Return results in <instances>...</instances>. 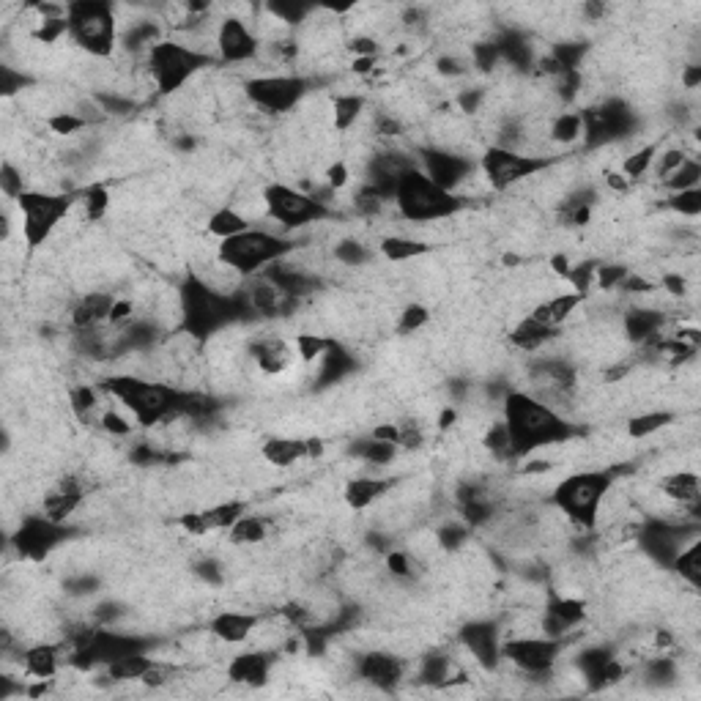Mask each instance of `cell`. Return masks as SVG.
I'll return each mask as SVG.
<instances>
[{
	"mask_svg": "<svg viewBox=\"0 0 701 701\" xmlns=\"http://www.w3.org/2000/svg\"><path fill=\"white\" fill-rule=\"evenodd\" d=\"M567 639H551L543 633L534 636H504L502 663H510L515 671L526 677H545L554 674L559 660L565 655Z\"/></svg>",
	"mask_w": 701,
	"mask_h": 701,
	"instance_id": "12",
	"label": "cell"
},
{
	"mask_svg": "<svg viewBox=\"0 0 701 701\" xmlns=\"http://www.w3.org/2000/svg\"><path fill=\"white\" fill-rule=\"evenodd\" d=\"M469 526L463 521H452V524H441L436 529V543L444 548V551H461L469 543Z\"/></svg>",
	"mask_w": 701,
	"mask_h": 701,
	"instance_id": "47",
	"label": "cell"
},
{
	"mask_svg": "<svg viewBox=\"0 0 701 701\" xmlns=\"http://www.w3.org/2000/svg\"><path fill=\"white\" fill-rule=\"evenodd\" d=\"M430 324V310L425 304H406L398 313V332L400 335H414L419 329Z\"/></svg>",
	"mask_w": 701,
	"mask_h": 701,
	"instance_id": "46",
	"label": "cell"
},
{
	"mask_svg": "<svg viewBox=\"0 0 701 701\" xmlns=\"http://www.w3.org/2000/svg\"><path fill=\"white\" fill-rule=\"evenodd\" d=\"M680 83L685 91H696V88H699L701 85V66L699 63H688V66H682Z\"/></svg>",
	"mask_w": 701,
	"mask_h": 701,
	"instance_id": "51",
	"label": "cell"
},
{
	"mask_svg": "<svg viewBox=\"0 0 701 701\" xmlns=\"http://www.w3.org/2000/svg\"><path fill=\"white\" fill-rule=\"evenodd\" d=\"M261 622V614H250V611H220L209 622V636H214L220 644L236 647V644L252 641Z\"/></svg>",
	"mask_w": 701,
	"mask_h": 701,
	"instance_id": "22",
	"label": "cell"
},
{
	"mask_svg": "<svg viewBox=\"0 0 701 701\" xmlns=\"http://www.w3.org/2000/svg\"><path fill=\"white\" fill-rule=\"evenodd\" d=\"M44 126L53 132V135L58 137H74L77 132H85V129H91V126L85 124L83 118L74 116L72 110H61V113H50V116L44 118Z\"/></svg>",
	"mask_w": 701,
	"mask_h": 701,
	"instance_id": "43",
	"label": "cell"
},
{
	"mask_svg": "<svg viewBox=\"0 0 701 701\" xmlns=\"http://www.w3.org/2000/svg\"><path fill=\"white\" fill-rule=\"evenodd\" d=\"M417 159L419 170H422L436 187L447 189L452 195H458L463 189V184L477 173V162H474L469 154L455 151V148H425V151H419Z\"/></svg>",
	"mask_w": 701,
	"mask_h": 701,
	"instance_id": "14",
	"label": "cell"
},
{
	"mask_svg": "<svg viewBox=\"0 0 701 701\" xmlns=\"http://www.w3.org/2000/svg\"><path fill=\"white\" fill-rule=\"evenodd\" d=\"M263 39L252 31L244 17L228 14L220 20L217 31V61L225 63H255L261 55Z\"/></svg>",
	"mask_w": 701,
	"mask_h": 701,
	"instance_id": "16",
	"label": "cell"
},
{
	"mask_svg": "<svg viewBox=\"0 0 701 701\" xmlns=\"http://www.w3.org/2000/svg\"><path fill=\"white\" fill-rule=\"evenodd\" d=\"M324 444L318 439H293V436H269L261 444V458L272 469H293L296 463L318 458Z\"/></svg>",
	"mask_w": 701,
	"mask_h": 701,
	"instance_id": "19",
	"label": "cell"
},
{
	"mask_svg": "<svg viewBox=\"0 0 701 701\" xmlns=\"http://www.w3.org/2000/svg\"><path fill=\"white\" fill-rule=\"evenodd\" d=\"M116 302L118 296L110 291L83 293V296L69 307V324H72L74 332H83V329H94V326L107 324L110 315H113Z\"/></svg>",
	"mask_w": 701,
	"mask_h": 701,
	"instance_id": "21",
	"label": "cell"
},
{
	"mask_svg": "<svg viewBox=\"0 0 701 701\" xmlns=\"http://www.w3.org/2000/svg\"><path fill=\"white\" fill-rule=\"evenodd\" d=\"M502 414L504 425L510 430L515 461L548 447L570 444L578 436V428L570 419L521 389H510L502 403Z\"/></svg>",
	"mask_w": 701,
	"mask_h": 701,
	"instance_id": "1",
	"label": "cell"
},
{
	"mask_svg": "<svg viewBox=\"0 0 701 701\" xmlns=\"http://www.w3.org/2000/svg\"><path fill=\"white\" fill-rule=\"evenodd\" d=\"M14 206L20 214V236L25 239L28 252H33L58 233L77 206V195L58 189H28L14 200Z\"/></svg>",
	"mask_w": 701,
	"mask_h": 701,
	"instance_id": "4",
	"label": "cell"
},
{
	"mask_svg": "<svg viewBox=\"0 0 701 701\" xmlns=\"http://www.w3.org/2000/svg\"><path fill=\"white\" fill-rule=\"evenodd\" d=\"M0 74H3V85H0V88H3V96H6V99L22 94L25 85H31V77H25L22 72H14V66H9V63H3Z\"/></svg>",
	"mask_w": 701,
	"mask_h": 701,
	"instance_id": "49",
	"label": "cell"
},
{
	"mask_svg": "<svg viewBox=\"0 0 701 701\" xmlns=\"http://www.w3.org/2000/svg\"><path fill=\"white\" fill-rule=\"evenodd\" d=\"M263 11L272 17V20H277L283 28H296V25H302L307 17H310V6H304V3H266L263 6Z\"/></svg>",
	"mask_w": 701,
	"mask_h": 701,
	"instance_id": "40",
	"label": "cell"
},
{
	"mask_svg": "<svg viewBox=\"0 0 701 701\" xmlns=\"http://www.w3.org/2000/svg\"><path fill=\"white\" fill-rule=\"evenodd\" d=\"M660 151L658 143H647V146L636 148V151H630L628 157L622 159V176L628 178V181H639V178H644L652 170V162H655V154Z\"/></svg>",
	"mask_w": 701,
	"mask_h": 701,
	"instance_id": "37",
	"label": "cell"
},
{
	"mask_svg": "<svg viewBox=\"0 0 701 701\" xmlns=\"http://www.w3.org/2000/svg\"><path fill=\"white\" fill-rule=\"evenodd\" d=\"M701 181V165L696 157H688L685 162H682L680 168L674 170L660 187L666 189V192H682V189H696Z\"/></svg>",
	"mask_w": 701,
	"mask_h": 701,
	"instance_id": "38",
	"label": "cell"
},
{
	"mask_svg": "<svg viewBox=\"0 0 701 701\" xmlns=\"http://www.w3.org/2000/svg\"><path fill=\"white\" fill-rule=\"evenodd\" d=\"M674 411H644V414H633V417L628 419V425H625V433H628V439H649V436H655V433H660L663 428H669V425H674Z\"/></svg>",
	"mask_w": 701,
	"mask_h": 701,
	"instance_id": "32",
	"label": "cell"
},
{
	"mask_svg": "<svg viewBox=\"0 0 701 701\" xmlns=\"http://www.w3.org/2000/svg\"><path fill=\"white\" fill-rule=\"evenodd\" d=\"M310 94V80L302 74H255L244 83V99L266 116H285Z\"/></svg>",
	"mask_w": 701,
	"mask_h": 701,
	"instance_id": "10",
	"label": "cell"
},
{
	"mask_svg": "<svg viewBox=\"0 0 701 701\" xmlns=\"http://www.w3.org/2000/svg\"><path fill=\"white\" fill-rule=\"evenodd\" d=\"M584 302H586L584 296H578L576 291L551 293V296H545V299H540V302L534 304L529 318H534L537 324L556 326V329H562V326H565L567 321L573 318V313H576L578 307H581Z\"/></svg>",
	"mask_w": 701,
	"mask_h": 701,
	"instance_id": "25",
	"label": "cell"
},
{
	"mask_svg": "<svg viewBox=\"0 0 701 701\" xmlns=\"http://www.w3.org/2000/svg\"><path fill=\"white\" fill-rule=\"evenodd\" d=\"M663 206L669 211H674V214H682V217L696 220L701 214V187L671 192V195H666V203H663Z\"/></svg>",
	"mask_w": 701,
	"mask_h": 701,
	"instance_id": "41",
	"label": "cell"
},
{
	"mask_svg": "<svg viewBox=\"0 0 701 701\" xmlns=\"http://www.w3.org/2000/svg\"><path fill=\"white\" fill-rule=\"evenodd\" d=\"M277 666V652L266 647H255L250 652H239L233 655L228 663V680L236 685H250V688H261L263 682L272 677V669Z\"/></svg>",
	"mask_w": 701,
	"mask_h": 701,
	"instance_id": "20",
	"label": "cell"
},
{
	"mask_svg": "<svg viewBox=\"0 0 701 701\" xmlns=\"http://www.w3.org/2000/svg\"><path fill=\"white\" fill-rule=\"evenodd\" d=\"M329 113H332V126H335V132L346 135V132H351V129L362 121V116H365V99L356 94L335 96Z\"/></svg>",
	"mask_w": 701,
	"mask_h": 701,
	"instance_id": "31",
	"label": "cell"
},
{
	"mask_svg": "<svg viewBox=\"0 0 701 701\" xmlns=\"http://www.w3.org/2000/svg\"><path fill=\"white\" fill-rule=\"evenodd\" d=\"M277 526L269 515H255L244 513L236 521V524L228 529V540L233 545H261L263 540H269V534L274 532Z\"/></svg>",
	"mask_w": 701,
	"mask_h": 701,
	"instance_id": "28",
	"label": "cell"
},
{
	"mask_svg": "<svg viewBox=\"0 0 701 701\" xmlns=\"http://www.w3.org/2000/svg\"><path fill=\"white\" fill-rule=\"evenodd\" d=\"M502 639V625L496 619H471L458 630V644L482 671H499Z\"/></svg>",
	"mask_w": 701,
	"mask_h": 701,
	"instance_id": "15",
	"label": "cell"
},
{
	"mask_svg": "<svg viewBox=\"0 0 701 701\" xmlns=\"http://www.w3.org/2000/svg\"><path fill=\"white\" fill-rule=\"evenodd\" d=\"M551 165H554V159L529 157V154H518V151L499 146H488L477 159V170L493 192H507V189L518 187L526 178L548 173Z\"/></svg>",
	"mask_w": 701,
	"mask_h": 701,
	"instance_id": "11",
	"label": "cell"
},
{
	"mask_svg": "<svg viewBox=\"0 0 701 701\" xmlns=\"http://www.w3.org/2000/svg\"><path fill=\"white\" fill-rule=\"evenodd\" d=\"M329 255H332L337 263L356 269V266H367V263L373 261V255H376V252L370 250L365 241L351 239V236H348V239L337 241L335 247L329 250Z\"/></svg>",
	"mask_w": 701,
	"mask_h": 701,
	"instance_id": "36",
	"label": "cell"
},
{
	"mask_svg": "<svg viewBox=\"0 0 701 701\" xmlns=\"http://www.w3.org/2000/svg\"><path fill=\"white\" fill-rule=\"evenodd\" d=\"M482 105H485V88H461V94H458L461 113L474 116V113H480Z\"/></svg>",
	"mask_w": 701,
	"mask_h": 701,
	"instance_id": "50",
	"label": "cell"
},
{
	"mask_svg": "<svg viewBox=\"0 0 701 701\" xmlns=\"http://www.w3.org/2000/svg\"><path fill=\"white\" fill-rule=\"evenodd\" d=\"M69 39L94 58H110L118 44L116 6L102 0H80L66 6Z\"/></svg>",
	"mask_w": 701,
	"mask_h": 701,
	"instance_id": "8",
	"label": "cell"
},
{
	"mask_svg": "<svg viewBox=\"0 0 701 701\" xmlns=\"http://www.w3.org/2000/svg\"><path fill=\"white\" fill-rule=\"evenodd\" d=\"M436 250L430 241L411 239V236H384L378 241V255L387 258L389 263H409L417 261L422 255H430Z\"/></svg>",
	"mask_w": 701,
	"mask_h": 701,
	"instance_id": "27",
	"label": "cell"
},
{
	"mask_svg": "<svg viewBox=\"0 0 701 701\" xmlns=\"http://www.w3.org/2000/svg\"><path fill=\"white\" fill-rule=\"evenodd\" d=\"M559 337H562V329L537 324L534 318L526 315V318H521V321L510 329L507 343L513 348H518V351H526V354H537V351H543V348L554 346Z\"/></svg>",
	"mask_w": 701,
	"mask_h": 701,
	"instance_id": "26",
	"label": "cell"
},
{
	"mask_svg": "<svg viewBox=\"0 0 701 701\" xmlns=\"http://www.w3.org/2000/svg\"><path fill=\"white\" fill-rule=\"evenodd\" d=\"M671 570L680 576V581H685V584L691 586L693 592L701 586V540L696 537L693 543H688L685 548L680 551V556L674 559V565H671Z\"/></svg>",
	"mask_w": 701,
	"mask_h": 701,
	"instance_id": "35",
	"label": "cell"
},
{
	"mask_svg": "<svg viewBox=\"0 0 701 701\" xmlns=\"http://www.w3.org/2000/svg\"><path fill=\"white\" fill-rule=\"evenodd\" d=\"M398 452L400 450L395 447V444H389V441H381V439H373V436H367V439H359L351 444V455H354L356 461H362L365 466H373V469H381V466L395 463Z\"/></svg>",
	"mask_w": 701,
	"mask_h": 701,
	"instance_id": "30",
	"label": "cell"
},
{
	"mask_svg": "<svg viewBox=\"0 0 701 701\" xmlns=\"http://www.w3.org/2000/svg\"><path fill=\"white\" fill-rule=\"evenodd\" d=\"M263 203H266V220L277 222V231L283 236L299 233L307 225L329 220L332 209L324 206L321 200H315L310 192L293 187V184H280L272 181L261 189Z\"/></svg>",
	"mask_w": 701,
	"mask_h": 701,
	"instance_id": "9",
	"label": "cell"
},
{
	"mask_svg": "<svg viewBox=\"0 0 701 701\" xmlns=\"http://www.w3.org/2000/svg\"><path fill=\"white\" fill-rule=\"evenodd\" d=\"M72 537V529H66L63 524H55L50 518L39 515H28L20 524V529L11 534V548L17 551L20 559L28 562H44L47 556L58 551L66 540Z\"/></svg>",
	"mask_w": 701,
	"mask_h": 701,
	"instance_id": "13",
	"label": "cell"
},
{
	"mask_svg": "<svg viewBox=\"0 0 701 701\" xmlns=\"http://www.w3.org/2000/svg\"><path fill=\"white\" fill-rule=\"evenodd\" d=\"M356 367H359V362H356L354 351L332 337L329 348L318 362V370H315V387H335L340 381H346Z\"/></svg>",
	"mask_w": 701,
	"mask_h": 701,
	"instance_id": "24",
	"label": "cell"
},
{
	"mask_svg": "<svg viewBox=\"0 0 701 701\" xmlns=\"http://www.w3.org/2000/svg\"><path fill=\"white\" fill-rule=\"evenodd\" d=\"M354 674L373 688L392 691L398 682L406 680L409 666H406V660L398 658L389 649H367L354 660Z\"/></svg>",
	"mask_w": 701,
	"mask_h": 701,
	"instance_id": "17",
	"label": "cell"
},
{
	"mask_svg": "<svg viewBox=\"0 0 701 701\" xmlns=\"http://www.w3.org/2000/svg\"><path fill=\"white\" fill-rule=\"evenodd\" d=\"M392 203H395L400 217L411 222L452 220L466 206V200L452 195L447 189L436 187L419 168H411L406 176L400 178Z\"/></svg>",
	"mask_w": 701,
	"mask_h": 701,
	"instance_id": "5",
	"label": "cell"
},
{
	"mask_svg": "<svg viewBox=\"0 0 701 701\" xmlns=\"http://www.w3.org/2000/svg\"><path fill=\"white\" fill-rule=\"evenodd\" d=\"M99 387L105 389L118 406H124L143 430L157 428L170 417H176L181 389L168 381L135 376V373H110L99 378Z\"/></svg>",
	"mask_w": 701,
	"mask_h": 701,
	"instance_id": "2",
	"label": "cell"
},
{
	"mask_svg": "<svg viewBox=\"0 0 701 701\" xmlns=\"http://www.w3.org/2000/svg\"><path fill=\"white\" fill-rule=\"evenodd\" d=\"M606 184L608 189H614V192H628L630 189V181L622 173H617V170H611V173H606Z\"/></svg>",
	"mask_w": 701,
	"mask_h": 701,
	"instance_id": "52",
	"label": "cell"
},
{
	"mask_svg": "<svg viewBox=\"0 0 701 701\" xmlns=\"http://www.w3.org/2000/svg\"><path fill=\"white\" fill-rule=\"evenodd\" d=\"M469 63L482 74L496 72V69L502 66V55H499V47H496V42L491 39V42L474 44V47H471V53H469Z\"/></svg>",
	"mask_w": 701,
	"mask_h": 701,
	"instance_id": "42",
	"label": "cell"
},
{
	"mask_svg": "<svg viewBox=\"0 0 701 701\" xmlns=\"http://www.w3.org/2000/svg\"><path fill=\"white\" fill-rule=\"evenodd\" d=\"M688 157H696V154H688V151H685L682 146L658 151V154H655V162H652V173H655L660 184H663V181H666V178H669L674 170L680 168L682 162H685Z\"/></svg>",
	"mask_w": 701,
	"mask_h": 701,
	"instance_id": "44",
	"label": "cell"
},
{
	"mask_svg": "<svg viewBox=\"0 0 701 701\" xmlns=\"http://www.w3.org/2000/svg\"><path fill=\"white\" fill-rule=\"evenodd\" d=\"M329 340H332V337L315 335V332H302V335L293 340L296 354H299V362H304V365H318L324 351L329 348Z\"/></svg>",
	"mask_w": 701,
	"mask_h": 701,
	"instance_id": "39",
	"label": "cell"
},
{
	"mask_svg": "<svg viewBox=\"0 0 701 701\" xmlns=\"http://www.w3.org/2000/svg\"><path fill=\"white\" fill-rule=\"evenodd\" d=\"M398 488V480L395 477H384V474H359V477H351L343 488V499L351 510H367L376 502H381L384 496Z\"/></svg>",
	"mask_w": 701,
	"mask_h": 701,
	"instance_id": "23",
	"label": "cell"
},
{
	"mask_svg": "<svg viewBox=\"0 0 701 701\" xmlns=\"http://www.w3.org/2000/svg\"><path fill=\"white\" fill-rule=\"evenodd\" d=\"M247 354H250L252 365H255L258 373L272 378L293 373V367L299 362L293 340H285V337L277 335H263L258 340H252L250 346H247Z\"/></svg>",
	"mask_w": 701,
	"mask_h": 701,
	"instance_id": "18",
	"label": "cell"
},
{
	"mask_svg": "<svg viewBox=\"0 0 701 701\" xmlns=\"http://www.w3.org/2000/svg\"><path fill=\"white\" fill-rule=\"evenodd\" d=\"M250 228H252V222L247 220L241 211L233 209V206H220V209H214L209 214V220H206V233H209L211 239H217V241L233 239V236L250 231Z\"/></svg>",
	"mask_w": 701,
	"mask_h": 701,
	"instance_id": "29",
	"label": "cell"
},
{
	"mask_svg": "<svg viewBox=\"0 0 701 701\" xmlns=\"http://www.w3.org/2000/svg\"><path fill=\"white\" fill-rule=\"evenodd\" d=\"M0 189H3V195H6L9 200H17L22 192H28V189H31L28 184H25L22 168H17L9 157L3 159V165H0Z\"/></svg>",
	"mask_w": 701,
	"mask_h": 701,
	"instance_id": "45",
	"label": "cell"
},
{
	"mask_svg": "<svg viewBox=\"0 0 701 701\" xmlns=\"http://www.w3.org/2000/svg\"><path fill=\"white\" fill-rule=\"evenodd\" d=\"M584 137V121H581V113H559L548 121V140L551 146H573Z\"/></svg>",
	"mask_w": 701,
	"mask_h": 701,
	"instance_id": "33",
	"label": "cell"
},
{
	"mask_svg": "<svg viewBox=\"0 0 701 701\" xmlns=\"http://www.w3.org/2000/svg\"><path fill=\"white\" fill-rule=\"evenodd\" d=\"M296 250V241H288V236L255 228L239 233L233 239H225L217 244V258L228 263L233 272L241 277H255L263 269H269L272 263L283 261L285 255Z\"/></svg>",
	"mask_w": 701,
	"mask_h": 701,
	"instance_id": "6",
	"label": "cell"
},
{
	"mask_svg": "<svg viewBox=\"0 0 701 701\" xmlns=\"http://www.w3.org/2000/svg\"><path fill=\"white\" fill-rule=\"evenodd\" d=\"M630 269L625 266V263H597L595 269V288L597 291H617L619 285H622V280L628 277Z\"/></svg>",
	"mask_w": 701,
	"mask_h": 701,
	"instance_id": "48",
	"label": "cell"
},
{
	"mask_svg": "<svg viewBox=\"0 0 701 701\" xmlns=\"http://www.w3.org/2000/svg\"><path fill=\"white\" fill-rule=\"evenodd\" d=\"M217 63L214 58L189 50L178 39H162V42L143 58V72L148 85L157 88L159 96H173L181 88H187L206 66Z\"/></svg>",
	"mask_w": 701,
	"mask_h": 701,
	"instance_id": "7",
	"label": "cell"
},
{
	"mask_svg": "<svg viewBox=\"0 0 701 701\" xmlns=\"http://www.w3.org/2000/svg\"><path fill=\"white\" fill-rule=\"evenodd\" d=\"M617 485L611 469H584L559 480L551 491V504L570 524L592 532L600 526V510Z\"/></svg>",
	"mask_w": 701,
	"mask_h": 701,
	"instance_id": "3",
	"label": "cell"
},
{
	"mask_svg": "<svg viewBox=\"0 0 701 701\" xmlns=\"http://www.w3.org/2000/svg\"><path fill=\"white\" fill-rule=\"evenodd\" d=\"M110 189L105 184H88V187L77 195V209H83L85 222L105 220V214L110 211Z\"/></svg>",
	"mask_w": 701,
	"mask_h": 701,
	"instance_id": "34",
	"label": "cell"
}]
</instances>
